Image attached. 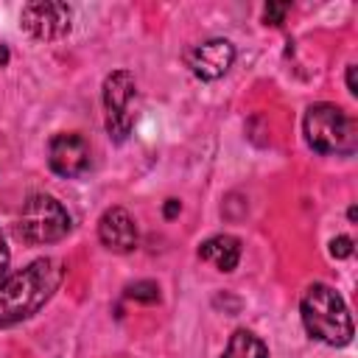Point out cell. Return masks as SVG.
<instances>
[{
    "label": "cell",
    "instance_id": "cell-9",
    "mask_svg": "<svg viewBox=\"0 0 358 358\" xmlns=\"http://www.w3.org/2000/svg\"><path fill=\"white\" fill-rule=\"evenodd\" d=\"M98 238L109 252L126 255L137 246V224L123 207H109L98 218Z\"/></svg>",
    "mask_w": 358,
    "mask_h": 358
},
{
    "label": "cell",
    "instance_id": "cell-18",
    "mask_svg": "<svg viewBox=\"0 0 358 358\" xmlns=\"http://www.w3.org/2000/svg\"><path fill=\"white\" fill-rule=\"evenodd\" d=\"M8 59H11V56H8V48L0 42V67H6V64H8Z\"/></svg>",
    "mask_w": 358,
    "mask_h": 358
},
{
    "label": "cell",
    "instance_id": "cell-17",
    "mask_svg": "<svg viewBox=\"0 0 358 358\" xmlns=\"http://www.w3.org/2000/svg\"><path fill=\"white\" fill-rule=\"evenodd\" d=\"M179 210H182V204H179L176 199H168V201H165V218H173Z\"/></svg>",
    "mask_w": 358,
    "mask_h": 358
},
{
    "label": "cell",
    "instance_id": "cell-12",
    "mask_svg": "<svg viewBox=\"0 0 358 358\" xmlns=\"http://www.w3.org/2000/svg\"><path fill=\"white\" fill-rule=\"evenodd\" d=\"M126 296L134 302H143V305H154V302H159V285L154 280H137L126 288Z\"/></svg>",
    "mask_w": 358,
    "mask_h": 358
},
{
    "label": "cell",
    "instance_id": "cell-2",
    "mask_svg": "<svg viewBox=\"0 0 358 358\" xmlns=\"http://www.w3.org/2000/svg\"><path fill=\"white\" fill-rule=\"evenodd\" d=\"M299 310H302V324L313 338L330 347H344L352 341V316L344 299L330 285L313 282L305 291Z\"/></svg>",
    "mask_w": 358,
    "mask_h": 358
},
{
    "label": "cell",
    "instance_id": "cell-16",
    "mask_svg": "<svg viewBox=\"0 0 358 358\" xmlns=\"http://www.w3.org/2000/svg\"><path fill=\"white\" fill-rule=\"evenodd\" d=\"M347 90H350V95H358V87H355V64L347 67Z\"/></svg>",
    "mask_w": 358,
    "mask_h": 358
},
{
    "label": "cell",
    "instance_id": "cell-5",
    "mask_svg": "<svg viewBox=\"0 0 358 358\" xmlns=\"http://www.w3.org/2000/svg\"><path fill=\"white\" fill-rule=\"evenodd\" d=\"M134 98L137 81L129 70H115L103 78V109H106V134L112 143H123L134 126Z\"/></svg>",
    "mask_w": 358,
    "mask_h": 358
},
{
    "label": "cell",
    "instance_id": "cell-14",
    "mask_svg": "<svg viewBox=\"0 0 358 358\" xmlns=\"http://www.w3.org/2000/svg\"><path fill=\"white\" fill-rule=\"evenodd\" d=\"M330 255H333V257H338V260L350 257V255H352V238H347V235L333 238V241H330Z\"/></svg>",
    "mask_w": 358,
    "mask_h": 358
},
{
    "label": "cell",
    "instance_id": "cell-6",
    "mask_svg": "<svg viewBox=\"0 0 358 358\" xmlns=\"http://www.w3.org/2000/svg\"><path fill=\"white\" fill-rule=\"evenodd\" d=\"M22 28L42 42H56L62 36L70 34L73 25V11L67 3H56V0H36V3H25L22 14H20Z\"/></svg>",
    "mask_w": 358,
    "mask_h": 358
},
{
    "label": "cell",
    "instance_id": "cell-10",
    "mask_svg": "<svg viewBox=\"0 0 358 358\" xmlns=\"http://www.w3.org/2000/svg\"><path fill=\"white\" fill-rule=\"evenodd\" d=\"M199 257L218 271H232L241 260V241L235 235H213L199 246Z\"/></svg>",
    "mask_w": 358,
    "mask_h": 358
},
{
    "label": "cell",
    "instance_id": "cell-8",
    "mask_svg": "<svg viewBox=\"0 0 358 358\" xmlns=\"http://www.w3.org/2000/svg\"><path fill=\"white\" fill-rule=\"evenodd\" d=\"M185 62L190 67V73L201 81H215L221 78L232 62H235V48L229 39H207L196 48H190L185 53Z\"/></svg>",
    "mask_w": 358,
    "mask_h": 358
},
{
    "label": "cell",
    "instance_id": "cell-15",
    "mask_svg": "<svg viewBox=\"0 0 358 358\" xmlns=\"http://www.w3.org/2000/svg\"><path fill=\"white\" fill-rule=\"evenodd\" d=\"M6 268H8V246H6V238H3V232H0V280H3Z\"/></svg>",
    "mask_w": 358,
    "mask_h": 358
},
{
    "label": "cell",
    "instance_id": "cell-11",
    "mask_svg": "<svg viewBox=\"0 0 358 358\" xmlns=\"http://www.w3.org/2000/svg\"><path fill=\"white\" fill-rule=\"evenodd\" d=\"M221 358H268V350H266V344L255 333L235 330L229 336V344H227V350H224Z\"/></svg>",
    "mask_w": 358,
    "mask_h": 358
},
{
    "label": "cell",
    "instance_id": "cell-3",
    "mask_svg": "<svg viewBox=\"0 0 358 358\" xmlns=\"http://www.w3.org/2000/svg\"><path fill=\"white\" fill-rule=\"evenodd\" d=\"M305 140L316 154H338L347 157L358 148L355 120L336 103H313L302 120Z\"/></svg>",
    "mask_w": 358,
    "mask_h": 358
},
{
    "label": "cell",
    "instance_id": "cell-1",
    "mask_svg": "<svg viewBox=\"0 0 358 358\" xmlns=\"http://www.w3.org/2000/svg\"><path fill=\"white\" fill-rule=\"evenodd\" d=\"M59 282L62 266L50 257H39L0 280V330L31 319L53 296Z\"/></svg>",
    "mask_w": 358,
    "mask_h": 358
},
{
    "label": "cell",
    "instance_id": "cell-13",
    "mask_svg": "<svg viewBox=\"0 0 358 358\" xmlns=\"http://www.w3.org/2000/svg\"><path fill=\"white\" fill-rule=\"evenodd\" d=\"M288 8H291L288 3H268V6H266V11H263L266 25H282V20H285Z\"/></svg>",
    "mask_w": 358,
    "mask_h": 358
},
{
    "label": "cell",
    "instance_id": "cell-7",
    "mask_svg": "<svg viewBox=\"0 0 358 358\" xmlns=\"http://www.w3.org/2000/svg\"><path fill=\"white\" fill-rule=\"evenodd\" d=\"M48 165L64 179H76L90 171V145L76 131H62L48 143Z\"/></svg>",
    "mask_w": 358,
    "mask_h": 358
},
{
    "label": "cell",
    "instance_id": "cell-4",
    "mask_svg": "<svg viewBox=\"0 0 358 358\" xmlns=\"http://www.w3.org/2000/svg\"><path fill=\"white\" fill-rule=\"evenodd\" d=\"M70 232V213L50 193H31L17 218V235L31 243H56Z\"/></svg>",
    "mask_w": 358,
    "mask_h": 358
}]
</instances>
